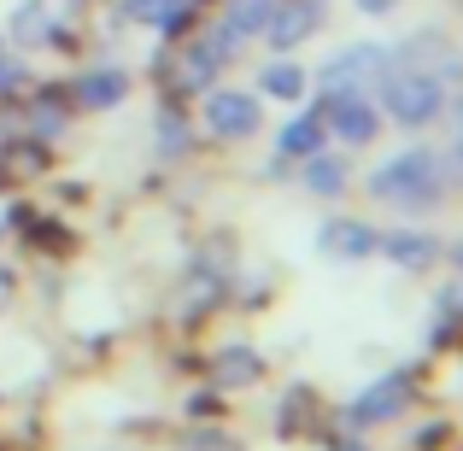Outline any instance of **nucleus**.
Segmentation results:
<instances>
[{
  "label": "nucleus",
  "instance_id": "obj_14",
  "mask_svg": "<svg viewBox=\"0 0 463 451\" xmlns=\"http://www.w3.org/2000/svg\"><path fill=\"white\" fill-rule=\"evenodd\" d=\"M264 89H270V94H282V100H294V94L306 89V77H299L294 65H270V70H264Z\"/></svg>",
  "mask_w": 463,
  "mask_h": 451
},
{
  "label": "nucleus",
  "instance_id": "obj_7",
  "mask_svg": "<svg viewBox=\"0 0 463 451\" xmlns=\"http://www.w3.org/2000/svg\"><path fill=\"white\" fill-rule=\"evenodd\" d=\"M399 399H405V381L393 375V381H382L375 393H364L358 405H352V422H387L399 410Z\"/></svg>",
  "mask_w": 463,
  "mask_h": 451
},
{
  "label": "nucleus",
  "instance_id": "obj_11",
  "mask_svg": "<svg viewBox=\"0 0 463 451\" xmlns=\"http://www.w3.org/2000/svg\"><path fill=\"white\" fill-rule=\"evenodd\" d=\"M270 0H235V12H229V30L235 35H252V30H264L270 23Z\"/></svg>",
  "mask_w": 463,
  "mask_h": 451
},
{
  "label": "nucleus",
  "instance_id": "obj_12",
  "mask_svg": "<svg viewBox=\"0 0 463 451\" xmlns=\"http://www.w3.org/2000/svg\"><path fill=\"white\" fill-rule=\"evenodd\" d=\"M387 252H393L399 264H429L434 258V247L422 235H393V240H387Z\"/></svg>",
  "mask_w": 463,
  "mask_h": 451
},
{
  "label": "nucleus",
  "instance_id": "obj_18",
  "mask_svg": "<svg viewBox=\"0 0 463 451\" xmlns=\"http://www.w3.org/2000/svg\"><path fill=\"white\" fill-rule=\"evenodd\" d=\"M364 12H387V0H364Z\"/></svg>",
  "mask_w": 463,
  "mask_h": 451
},
{
  "label": "nucleus",
  "instance_id": "obj_9",
  "mask_svg": "<svg viewBox=\"0 0 463 451\" xmlns=\"http://www.w3.org/2000/svg\"><path fill=\"white\" fill-rule=\"evenodd\" d=\"M306 188H311V193H323V200H335V193L346 188V170H340L335 158L311 153V158H306Z\"/></svg>",
  "mask_w": 463,
  "mask_h": 451
},
{
  "label": "nucleus",
  "instance_id": "obj_10",
  "mask_svg": "<svg viewBox=\"0 0 463 451\" xmlns=\"http://www.w3.org/2000/svg\"><path fill=\"white\" fill-rule=\"evenodd\" d=\"M317 147H323V117H294L288 124V136H282V153H294V158H311Z\"/></svg>",
  "mask_w": 463,
  "mask_h": 451
},
{
  "label": "nucleus",
  "instance_id": "obj_16",
  "mask_svg": "<svg viewBox=\"0 0 463 451\" xmlns=\"http://www.w3.org/2000/svg\"><path fill=\"white\" fill-rule=\"evenodd\" d=\"M18 77H24V70H18V59H6V53H0V89H12Z\"/></svg>",
  "mask_w": 463,
  "mask_h": 451
},
{
  "label": "nucleus",
  "instance_id": "obj_13",
  "mask_svg": "<svg viewBox=\"0 0 463 451\" xmlns=\"http://www.w3.org/2000/svg\"><path fill=\"white\" fill-rule=\"evenodd\" d=\"M328 247H335V252H370L375 240H370V229H358V223H340V229H328Z\"/></svg>",
  "mask_w": 463,
  "mask_h": 451
},
{
  "label": "nucleus",
  "instance_id": "obj_17",
  "mask_svg": "<svg viewBox=\"0 0 463 451\" xmlns=\"http://www.w3.org/2000/svg\"><path fill=\"white\" fill-rule=\"evenodd\" d=\"M6 294H12V276H6V270H0V305H6Z\"/></svg>",
  "mask_w": 463,
  "mask_h": 451
},
{
  "label": "nucleus",
  "instance_id": "obj_5",
  "mask_svg": "<svg viewBox=\"0 0 463 451\" xmlns=\"http://www.w3.org/2000/svg\"><path fill=\"white\" fill-rule=\"evenodd\" d=\"M317 18H323V0H288L282 18H270V42L276 47H294L306 30H317Z\"/></svg>",
  "mask_w": 463,
  "mask_h": 451
},
{
  "label": "nucleus",
  "instance_id": "obj_1",
  "mask_svg": "<svg viewBox=\"0 0 463 451\" xmlns=\"http://www.w3.org/2000/svg\"><path fill=\"white\" fill-rule=\"evenodd\" d=\"M375 200H387V205H405V211H429L434 200L446 193V164L434 158L429 147H411L405 158H393V164H382L375 170Z\"/></svg>",
  "mask_w": 463,
  "mask_h": 451
},
{
  "label": "nucleus",
  "instance_id": "obj_15",
  "mask_svg": "<svg viewBox=\"0 0 463 451\" xmlns=\"http://www.w3.org/2000/svg\"><path fill=\"white\" fill-rule=\"evenodd\" d=\"M158 136H165V153H182V124H176V117H165Z\"/></svg>",
  "mask_w": 463,
  "mask_h": 451
},
{
  "label": "nucleus",
  "instance_id": "obj_6",
  "mask_svg": "<svg viewBox=\"0 0 463 451\" xmlns=\"http://www.w3.org/2000/svg\"><path fill=\"white\" fill-rule=\"evenodd\" d=\"M124 89H129L124 70H89V77L77 82V100H82V106H94V112H106V106L124 100Z\"/></svg>",
  "mask_w": 463,
  "mask_h": 451
},
{
  "label": "nucleus",
  "instance_id": "obj_4",
  "mask_svg": "<svg viewBox=\"0 0 463 451\" xmlns=\"http://www.w3.org/2000/svg\"><path fill=\"white\" fill-rule=\"evenodd\" d=\"M328 117H335L340 141H370L375 136V112L358 100V94H335V100H328Z\"/></svg>",
  "mask_w": 463,
  "mask_h": 451
},
{
  "label": "nucleus",
  "instance_id": "obj_2",
  "mask_svg": "<svg viewBox=\"0 0 463 451\" xmlns=\"http://www.w3.org/2000/svg\"><path fill=\"white\" fill-rule=\"evenodd\" d=\"M382 94H387V112H393L399 124H429V117H440V106H446V77L440 70H422V59L405 53L393 70H387Z\"/></svg>",
  "mask_w": 463,
  "mask_h": 451
},
{
  "label": "nucleus",
  "instance_id": "obj_8",
  "mask_svg": "<svg viewBox=\"0 0 463 451\" xmlns=\"http://www.w3.org/2000/svg\"><path fill=\"white\" fill-rule=\"evenodd\" d=\"M370 70H382V53H375V47H358V53H346V59H335V65H328L323 70V82H328V89H340V82H346V77H370Z\"/></svg>",
  "mask_w": 463,
  "mask_h": 451
},
{
  "label": "nucleus",
  "instance_id": "obj_19",
  "mask_svg": "<svg viewBox=\"0 0 463 451\" xmlns=\"http://www.w3.org/2000/svg\"><path fill=\"white\" fill-rule=\"evenodd\" d=\"M0 53H6V42H0Z\"/></svg>",
  "mask_w": 463,
  "mask_h": 451
},
{
  "label": "nucleus",
  "instance_id": "obj_3",
  "mask_svg": "<svg viewBox=\"0 0 463 451\" xmlns=\"http://www.w3.org/2000/svg\"><path fill=\"white\" fill-rule=\"evenodd\" d=\"M205 129L212 136H223V141H241V136H252L259 129V100L252 94H212L205 100Z\"/></svg>",
  "mask_w": 463,
  "mask_h": 451
}]
</instances>
